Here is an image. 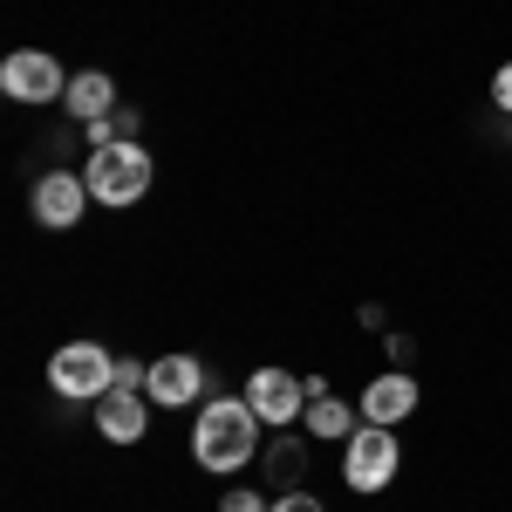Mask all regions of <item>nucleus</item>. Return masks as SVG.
<instances>
[{"label": "nucleus", "instance_id": "f257e3e1", "mask_svg": "<svg viewBox=\"0 0 512 512\" xmlns=\"http://www.w3.org/2000/svg\"><path fill=\"white\" fill-rule=\"evenodd\" d=\"M253 451H260V410H253L246 396L205 403V417H198V431H192V458L198 465L226 478V472H246Z\"/></svg>", "mask_w": 512, "mask_h": 512}, {"label": "nucleus", "instance_id": "f03ea898", "mask_svg": "<svg viewBox=\"0 0 512 512\" xmlns=\"http://www.w3.org/2000/svg\"><path fill=\"white\" fill-rule=\"evenodd\" d=\"M82 178H89V198H96V205L123 212V205H137V198L151 192L158 164H151V151H144L137 137H123V144H110V151H89Z\"/></svg>", "mask_w": 512, "mask_h": 512}, {"label": "nucleus", "instance_id": "7ed1b4c3", "mask_svg": "<svg viewBox=\"0 0 512 512\" xmlns=\"http://www.w3.org/2000/svg\"><path fill=\"white\" fill-rule=\"evenodd\" d=\"M110 383H117V355L103 342H62L48 355V390L69 403H96V396H110Z\"/></svg>", "mask_w": 512, "mask_h": 512}, {"label": "nucleus", "instance_id": "20e7f679", "mask_svg": "<svg viewBox=\"0 0 512 512\" xmlns=\"http://www.w3.org/2000/svg\"><path fill=\"white\" fill-rule=\"evenodd\" d=\"M0 96H7V103H62V96H69V76H62L55 55L14 48V55L0 62Z\"/></svg>", "mask_w": 512, "mask_h": 512}, {"label": "nucleus", "instance_id": "39448f33", "mask_svg": "<svg viewBox=\"0 0 512 512\" xmlns=\"http://www.w3.org/2000/svg\"><path fill=\"white\" fill-rule=\"evenodd\" d=\"M396 431L390 424H362V431L349 437V451H342V478H349L355 492H383L396 478Z\"/></svg>", "mask_w": 512, "mask_h": 512}, {"label": "nucleus", "instance_id": "423d86ee", "mask_svg": "<svg viewBox=\"0 0 512 512\" xmlns=\"http://www.w3.org/2000/svg\"><path fill=\"white\" fill-rule=\"evenodd\" d=\"M28 205H35V219L48 226V233H69L96 198H89V178H82V171H41Z\"/></svg>", "mask_w": 512, "mask_h": 512}, {"label": "nucleus", "instance_id": "0eeeda50", "mask_svg": "<svg viewBox=\"0 0 512 512\" xmlns=\"http://www.w3.org/2000/svg\"><path fill=\"white\" fill-rule=\"evenodd\" d=\"M246 403L260 410V424H301V417H308V383H301L294 369H253Z\"/></svg>", "mask_w": 512, "mask_h": 512}, {"label": "nucleus", "instance_id": "6e6552de", "mask_svg": "<svg viewBox=\"0 0 512 512\" xmlns=\"http://www.w3.org/2000/svg\"><path fill=\"white\" fill-rule=\"evenodd\" d=\"M205 383H212V369L198 362V355H158L151 362V403L158 410H185V403H198L205 396Z\"/></svg>", "mask_w": 512, "mask_h": 512}, {"label": "nucleus", "instance_id": "1a4fd4ad", "mask_svg": "<svg viewBox=\"0 0 512 512\" xmlns=\"http://www.w3.org/2000/svg\"><path fill=\"white\" fill-rule=\"evenodd\" d=\"M417 376H403V369H390V376H376V383H369V390H362V403H355V410H362V424H403V417H410V410H417Z\"/></svg>", "mask_w": 512, "mask_h": 512}, {"label": "nucleus", "instance_id": "9d476101", "mask_svg": "<svg viewBox=\"0 0 512 512\" xmlns=\"http://www.w3.org/2000/svg\"><path fill=\"white\" fill-rule=\"evenodd\" d=\"M144 424H151V396H144V390L96 396V431L110 437V444H137V437H144Z\"/></svg>", "mask_w": 512, "mask_h": 512}, {"label": "nucleus", "instance_id": "9b49d317", "mask_svg": "<svg viewBox=\"0 0 512 512\" xmlns=\"http://www.w3.org/2000/svg\"><path fill=\"white\" fill-rule=\"evenodd\" d=\"M308 431L328 437V444H349V437L362 431V410H355V403H342L335 390H321V396H308Z\"/></svg>", "mask_w": 512, "mask_h": 512}, {"label": "nucleus", "instance_id": "f8f14e48", "mask_svg": "<svg viewBox=\"0 0 512 512\" xmlns=\"http://www.w3.org/2000/svg\"><path fill=\"white\" fill-rule=\"evenodd\" d=\"M62 103H69V117H76V123L117 117V82L103 76V69H89V76H76V82H69V96H62Z\"/></svg>", "mask_w": 512, "mask_h": 512}, {"label": "nucleus", "instance_id": "ddd939ff", "mask_svg": "<svg viewBox=\"0 0 512 512\" xmlns=\"http://www.w3.org/2000/svg\"><path fill=\"white\" fill-rule=\"evenodd\" d=\"M274 512H321V499H315V492H280Z\"/></svg>", "mask_w": 512, "mask_h": 512}, {"label": "nucleus", "instance_id": "4468645a", "mask_svg": "<svg viewBox=\"0 0 512 512\" xmlns=\"http://www.w3.org/2000/svg\"><path fill=\"white\" fill-rule=\"evenodd\" d=\"M219 512H274V506H260V492H226Z\"/></svg>", "mask_w": 512, "mask_h": 512}, {"label": "nucleus", "instance_id": "2eb2a0df", "mask_svg": "<svg viewBox=\"0 0 512 512\" xmlns=\"http://www.w3.org/2000/svg\"><path fill=\"white\" fill-rule=\"evenodd\" d=\"M492 103H499V110H512V62L492 76Z\"/></svg>", "mask_w": 512, "mask_h": 512}, {"label": "nucleus", "instance_id": "dca6fc26", "mask_svg": "<svg viewBox=\"0 0 512 512\" xmlns=\"http://www.w3.org/2000/svg\"><path fill=\"white\" fill-rule=\"evenodd\" d=\"M274 472H280V478L301 472V451H294V444H280V451H274Z\"/></svg>", "mask_w": 512, "mask_h": 512}]
</instances>
